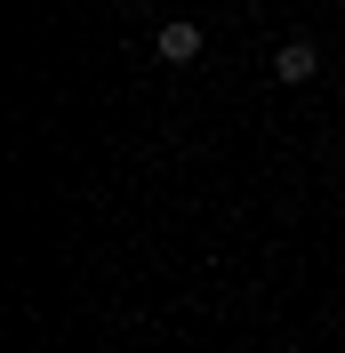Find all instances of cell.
<instances>
[{
	"instance_id": "6da1fadb",
	"label": "cell",
	"mask_w": 345,
	"mask_h": 353,
	"mask_svg": "<svg viewBox=\"0 0 345 353\" xmlns=\"http://www.w3.org/2000/svg\"><path fill=\"white\" fill-rule=\"evenodd\" d=\"M201 48H209V32H201V24H161V32H152V57H161V65H193Z\"/></svg>"
},
{
	"instance_id": "7a4b0ae2",
	"label": "cell",
	"mask_w": 345,
	"mask_h": 353,
	"mask_svg": "<svg viewBox=\"0 0 345 353\" xmlns=\"http://www.w3.org/2000/svg\"><path fill=\"white\" fill-rule=\"evenodd\" d=\"M273 72H281L289 88L313 81V72H322V48H313V41H281V48H273Z\"/></svg>"
},
{
	"instance_id": "3957f363",
	"label": "cell",
	"mask_w": 345,
	"mask_h": 353,
	"mask_svg": "<svg viewBox=\"0 0 345 353\" xmlns=\"http://www.w3.org/2000/svg\"><path fill=\"white\" fill-rule=\"evenodd\" d=\"M337 8H345V0H337Z\"/></svg>"
}]
</instances>
